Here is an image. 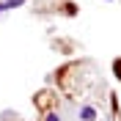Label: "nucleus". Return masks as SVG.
Here are the masks:
<instances>
[{
  "label": "nucleus",
  "mask_w": 121,
  "mask_h": 121,
  "mask_svg": "<svg viewBox=\"0 0 121 121\" xmlns=\"http://www.w3.org/2000/svg\"><path fill=\"white\" fill-rule=\"evenodd\" d=\"M80 121H96V110L91 105H83L80 107Z\"/></svg>",
  "instance_id": "obj_1"
},
{
  "label": "nucleus",
  "mask_w": 121,
  "mask_h": 121,
  "mask_svg": "<svg viewBox=\"0 0 121 121\" xmlns=\"http://www.w3.org/2000/svg\"><path fill=\"white\" fill-rule=\"evenodd\" d=\"M28 0H3V11H11V8H19V6H25Z\"/></svg>",
  "instance_id": "obj_2"
},
{
  "label": "nucleus",
  "mask_w": 121,
  "mask_h": 121,
  "mask_svg": "<svg viewBox=\"0 0 121 121\" xmlns=\"http://www.w3.org/2000/svg\"><path fill=\"white\" fill-rule=\"evenodd\" d=\"M36 105L41 107V110H44V107H50V94H47V91H44V94H39V99H36Z\"/></svg>",
  "instance_id": "obj_3"
},
{
  "label": "nucleus",
  "mask_w": 121,
  "mask_h": 121,
  "mask_svg": "<svg viewBox=\"0 0 121 121\" xmlns=\"http://www.w3.org/2000/svg\"><path fill=\"white\" fill-rule=\"evenodd\" d=\"M44 121H60V116H58V113H47Z\"/></svg>",
  "instance_id": "obj_4"
},
{
  "label": "nucleus",
  "mask_w": 121,
  "mask_h": 121,
  "mask_svg": "<svg viewBox=\"0 0 121 121\" xmlns=\"http://www.w3.org/2000/svg\"><path fill=\"white\" fill-rule=\"evenodd\" d=\"M0 14H3V3H0Z\"/></svg>",
  "instance_id": "obj_5"
}]
</instances>
